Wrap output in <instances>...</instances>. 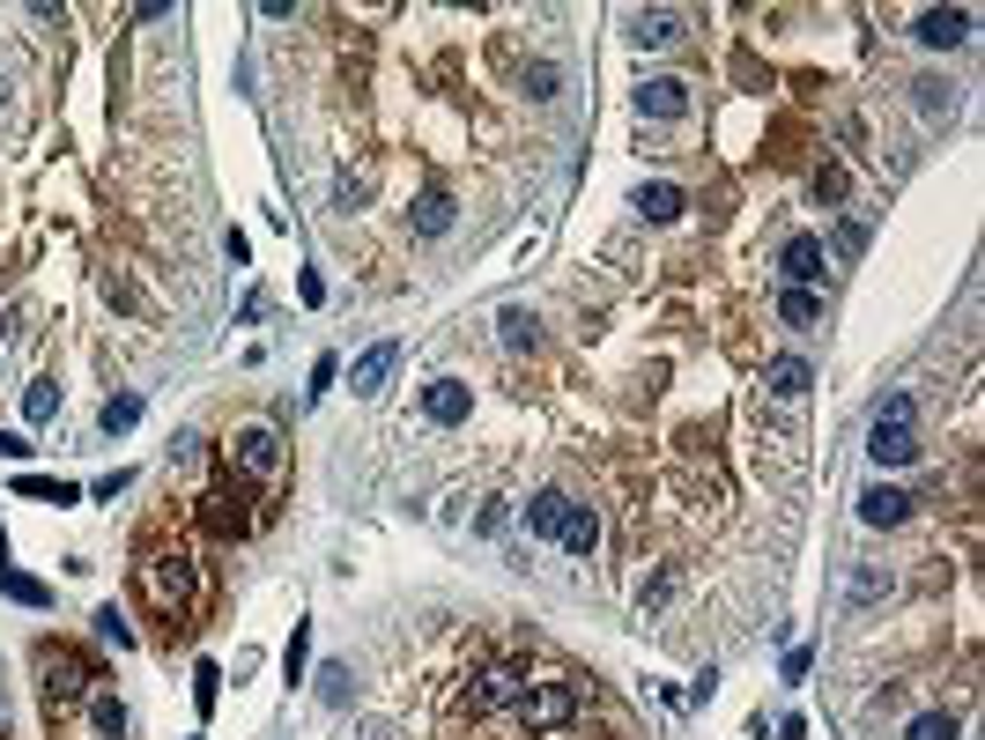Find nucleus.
Wrapping results in <instances>:
<instances>
[{
  "label": "nucleus",
  "mask_w": 985,
  "mask_h": 740,
  "mask_svg": "<svg viewBox=\"0 0 985 740\" xmlns=\"http://www.w3.org/2000/svg\"><path fill=\"white\" fill-rule=\"evenodd\" d=\"M911 414H919V400H911V393H897L889 408L874 414V430H867V452H874V467H911V459H919Z\"/></svg>",
  "instance_id": "obj_1"
},
{
  "label": "nucleus",
  "mask_w": 985,
  "mask_h": 740,
  "mask_svg": "<svg viewBox=\"0 0 985 740\" xmlns=\"http://www.w3.org/2000/svg\"><path fill=\"white\" fill-rule=\"evenodd\" d=\"M519 718H527L534 733H556V726H571V718H578V697L564 689V681H534V689L519 697Z\"/></svg>",
  "instance_id": "obj_2"
},
{
  "label": "nucleus",
  "mask_w": 985,
  "mask_h": 740,
  "mask_svg": "<svg viewBox=\"0 0 985 740\" xmlns=\"http://www.w3.org/2000/svg\"><path fill=\"white\" fill-rule=\"evenodd\" d=\"M527 689H534V674H527V666H490V674H482V689L467 697V711H475V718H490V711H504V703H519Z\"/></svg>",
  "instance_id": "obj_3"
},
{
  "label": "nucleus",
  "mask_w": 985,
  "mask_h": 740,
  "mask_svg": "<svg viewBox=\"0 0 985 740\" xmlns=\"http://www.w3.org/2000/svg\"><path fill=\"white\" fill-rule=\"evenodd\" d=\"M911 38H919V44H934V52H956V44L971 38V15H963V8H926Z\"/></svg>",
  "instance_id": "obj_4"
},
{
  "label": "nucleus",
  "mask_w": 985,
  "mask_h": 740,
  "mask_svg": "<svg viewBox=\"0 0 985 740\" xmlns=\"http://www.w3.org/2000/svg\"><path fill=\"white\" fill-rule=\"evenodd\" d=\"M637 112H645V119H682V112H690V82H674V75L637 82Z\"/></svg>",
  "instance_id": "obj_5"
},
{
  "label": "nucleus",
  "mask_w": 985,
  "mask_h": 740,
  "mask_svg": "<svg viewBox=\"0 0 985 740\" xmlns=\"http://www.w3.org/2000/svg\"><path fill=\"white\" fill-rule=\"evenodd\" d=\"M422 414L452 430V422H467V414H475V393H467L459 378H438V385H422Z\"/></svg>",
  "instance_id": "obj_6"
},
{
  "label": "nucleus",
  "mask_w": 985,
  "mask_h": 740,
  "mask_svg": "<svg viewBox=\"0 0 985 740\" xmlns=\"http://www.w3.org/2000/svg\"><path fill=\"white\" fill-rule=\"evenodd\" d=\"M630 44H682V8H637L630 15Z\"/></svg>",
  "instance_id": "obj_7"
},
{
  "label": "nucleus",
  "mask_w": 985,
  "mask_h": 740,
  "mask_svg": "<svg viewBox=\"0 0 985 740\" xmlns=\"http://www.w3.org/2000/svg\"><path fill=\"white\" fill-rule=\"evenodd\" d=\"M401 370V341H378V348H364L356 356V370H349V385L356 393H386V378Z\"/></svg>",
  "instance_id": "obj_8"
},
{
  "label": "nucleus",
  "mask_w": 985,
  "mask_h": 740,
  "mask_svg": "<svg viewBox=\"0 0 985 740\" xmlns=\"http://www.w3.org/2000/svg\"><path fill=\"white\" fill-rule=\"evenodd\" d=\"M556 540H564L571 556H593V548H601V519H593V503H571V496H564V519H556Z\"/></svg>",
  "instance_id": "obj_9"
},
{
  "label": "nucleus",
  "mask_w": 985,
  "mask_h": 740,
  "mask_svg": "<svg viewBox=\"0 0 985 740\" xmlns=\"http://www.w3.org/2000/svg\"><path fill=\"white\" fill-rule=\"evenodd\" d=\"M860 519L867 526H904V519H911V496L889 489V482H867L860 489Z\"/></svg>",
  "instance_id": "obj_10"
},
{
  "label": "nucleus",
  "mask_w": 985,
  "mask_h": 740,
  "mask_svg": "<svg viewBox=\"0 0 985 740\" xmlns=\"http://www.w3.org/2000/svg\"><path fill=\"white\" fill-rule=\"evenodd\" d=\"M779 267H785V289H808V282H822V275H830V267H822V245H816V238H785Z\"/></svg>",
  "instance_id": "obj_11"
},
{
  "label": "nucleus",
  "mask_w": 985,
  "mask_h": 740,
  "mask_svg": "<svg viewBox=\"0 0 985 740\" xmlns=\"http://www.w3.org/2000/svg\"><path fill=\"white\" fill-rule=\"evenodd\" d=\"M141 585H149L156 608H178V600H186V563H178V556H156V563L141 571Z\"/></svg>",
  "instance_id": "obj_12"
},
{
  "label": "nucleus",
  "mask_w": 985,
  "mask_h": 740,
  "mask_svg": "<svg viewBox=\"0 0 985 740\" xmlns=\"http://www.w3.org/2000/svg\"><path fill=\"white\" fill-rule=\"evenodd\" d=\"M238 467H245V474H275V467H282V437H275V430H245V437H238Z\"/></svg>",
  "instance_id": "obj_13"
},
{
  "label": "nucleus",
  "mask_w": 985,
  "mask_h": 740,
  "mask_svg": "<svg viewBox=\"0 0 985 740\" xmlns=\"http://www.w3.org/2000/svg\"><path fill=\"white\" fill-rule=\"evenodd\" d=\"M763 385H771V393H779V400H800V393H808V385H816V370L800 363V356H779V363L763 370Z\"/></svg>",
  "instance_id": "obj_14"
},
{
  "label": "nucleus",
  "mask_w": 985,
  "mask_h": 740,
  "mask_svg": "<svg viewBox=\"0 0 985 740\" xmlns=\"http://www.w3.org/2000/svg\"><path fill=\"white\" fill-rule=\"evenodd\" d=\"M89 689V666L83 659H45V697L60 703V697H83Z\"/></svg>",
  "instance_id": "obj_15"
},
{
  "label": "nucleus",
  "mask_w": 985,
  "mask_h": 740,
  "mask_svg": "<svg viewBox=\"0 0 985 740\" xmlns=\"http://www.w3.org/2000/svg\"><path fill=\"white\" fill-rule=\"evenodd\" d=\"M637 215H645V222H674V215H682V186H637Z\"/></svg>",
  "instance_id": "obj_16"
},
{
  "label": "nucleus",
  "mask_w": 985,
  "mask_h": 740,
  "mask_svg": "<svg viewBox=\"0 0 985 740\" xmlns=\"http://www.w3.org/2000/svg\"><path fill=\"white\" fill-rule=\"evenodd\" d=\"M408 222L422 230V238H445L452 230V193H422V201L408 207Z\"/></svg>",
  "instance_id": "obj_17"
},
{
  "label": "nucleus",
  "mask_w": 985,
  "mask_h": 740,
  "mask_svg": "<svg viewBox=\"0 0 985 740\" xmlns=\"http://www.w3.org/2000/svg\"><path fill=\"white\" fill-rule=\"evenodd\" d=\"M534 311H527V304H504V311H496V341H504V348H534Z\"/></svg>",
  "instance_id": "obj_18"
},
{
  "label": "nucleus",
  "mask_w": 985,
  "mask_h": 740,
  "mask_svg": "<svg viewBox=\"0 0 985 740\" xmlns=\"http://www.w3.org/2000/svg\"><path fill=\"white\" fill-rule=\"evenodd\" d=\"M0 592H8V600H15V608H52V585H45V577H23V571H15V563H8V571H0Z\"/></svg>",
  "instance_id": "obj_19"
},
{
  "label": "nucleus",
  "mask_w": 985,
  "mask_h": 740,
  "mask_svg": "<svg viewBox=\"0 0 985 740\" xmlns=\"http://www.w3.org/2000/svg\"><path fill=\"white\" fill-rule=\"evenodd\" d=\"M97 422H104V437H126V430H134V422H141V393H112V400H104V414H97Z\"/></svg>",
  "instance_id": "obj_20"
},
{
  "label": "nucleus",
  "mask_w": 985,
  "mask_h": 740,
  "mask_svg": "<svg viewBox=\"0 0 985 740\" xmlns=\"http://www.w3.org/2000/svg\"><path fill=\"white\" fill-rule=\"evenodd\" d=\"M15 496H45V503H83L75 482H52V474H15Z\"/></svg>",
  "instance_id": "obj_21"
},
{
  "label": "nucleus",
  "mask_w": 985,
  "mask_h": 740,
  "mask_svg": "<svg viewBox=\"0 0 985 740\" xmlns=\"http://www.w3.org/2000/svg\"><path fill=\"white\" fill-rule=\"evenodd\" d=\"M779 319H785V327H816V319H822V296H816V289H785V296H779Z\"/></svg>",
  "instance_id": "obj_22"
},
{
  "label": "nucleus",
  "mask_w": 985,
  "mask_h": 740,
  "mask_svg": "<svg viewBox=\"0 0 985 740\" xmlns=\"http://www.w3.org/2000/svg\"><path fill=\"white\" fill-rule=\"evenodd\" d=\"M556 519H564V496H556V489H548V496H534V503H527V534L556 540Z\"/></svg>",
  "instance_id": "obj_23"
},
{
  "label": "nucleus",
  "mask_w": 985,
  "mask_h": 740,
  "mask_svg": "<svg viewBox=\"0 0 985 740\" xmlns=\"http://www.w3.org/2000/svg\"><path fill=\"white\" fill-rule=\"evenodd\" d=\"M919 89V112H926V119H948V112H956V89L942 82V75H926V82H911Z\"/></svg>",
  "instance_id": "obj_24"
},
{
  "label": "nucleus",
  "mask_w": 985,
  "mask_h": 740,
  "mask_svg": "<svg viewBox=\"0 0 985 740\" xmlns=\"http://www.w3.org/2000/svg\"><path fill=\"white\" fill-rule=\"evenodd\" d=\"M527 97H541V104H548V97H564V67H556V60L527 67Z\"/></svg>",
  "instance_id": "obj_25"
},
{
  "label": "nucleus",
  "mask_w": 985,
  "mask_h": 740,
  "mask_svg": "<svg viewBox=\"0 0 985 740\" xmlns=\"http://www.w3.org/2000/svg\"><path fill=\"white\" fill-rule=\"evenodd\" d=\"M23 414H30V422H52V414H60V385H30V393H23Z\"/></svg>",
  "instance_id": "obj_26"
},
{
  "label": "nucleus",
  "mask_w": 985,
  "mask_h": 740,
  "mask_svg": "<svg viewBox=\"0 0 985 740\" xmlns=\"http://www.w3.org/2000/svg\"><path fill=\"white\" fill-rule=\"evenodd\" d=\"M956 733H963V726H956L948 711H926V718H911V733H904V740H956Z\"/></svg>",
  "instance_id": "obj_27"
},
{
  "label": "nucleus",
  "mask_w": 985,
  "mask_h": 740,
  "mask_svg": "<svg viewBox=\"0 0 985 740\" xmlns=\"http://www.w3.org/2000/svg\"><path fill=\"white\" fill-rule=\"evenodd\" d=\"M867 238H874V230H867L860 215H845V222H837V259H860V252H867Z\"/></svg>",
  "instance_id": "obj_28"
},
{
  "label": "nucleus",
  "mask_w": 985,
  "mask_h": 740,
  "mask_svg": "<svg viewBox=\"0 0 985 740\" xmlns=\"http://www.w3.org/2000/svg\"><path fill=\"white\" fill-rule=\"evenodd\" d=\"M89 718H97V733H104V740H119V733H126V711H119V697H97V703H89Z\"/></svg>",
  "instance_id": "obj_29"
},
{
  "label": "nucleus",
  "mask_w": 985,
  "mask_h": 740,
  "mask_svg": "<svg viewBox=\"0 0 985 740\" xmlns=\"http://www.w3.org/2000/svg\"><path fill=\"white\" fill-rule=\"evenodd\" d=\"M882 592H889V571H874V563H867V571L853 577V608H874Z\"/></svg>",
  "instance_id": "obj_30"
},
{
  "label": "nucleus",
  "mask_w": 985,
  "mask_h": 740,
  "mask_svg": "<svg viewBox=\"0 0 985 740\" xmlns=\"http://www.w3.org/2000/svg\"><path fill=\"white\" fill-rule=\"evenodd\" d=\"M97 637H104V645H119V652H126V645H134V622H126L119 608H97Z\"/></svg>",
  "instance_id": "obj_31"
},
{
  "label": "nucleus",
  "mask_w": 985,
  "mask_h": 740,
  "mask_svg": "<svg viewBox=\"0 0 985 740\" xmlns=\"http://www.w3.org/2000/svg\"><path fill=\"white\" fill-rule=\"evenodd\" d=\"M319 697H327L333 711L349 703V666H341V659H333V666H319Z\"/></svg>",
  "instance_id": "obj_32"
},
{
  "label": "nucleus",
  "mask_w": 985,
  "mask_h": 740,
  "mask_svg": "<svg viewBox=\"0 0 985 740\" xmlns=\"http://www.w3.org/2000/svg\"><path fill=\"white\" fill-rule=\"evenodd\" d=\"M304 652H312V622H296V637H289V652H282L289 681H304Z\"/></svg>",
  "instance_id": "obj_33"
},
{
  "label": "nucleus",
  "mask_w": 985,
  "mask_h": 740,
  "mask_svg": "<svg viewBox=\"0 0 985 740\" xmlns=\"http://www.w3.org/2000/svg\"><path fill=\"white\" fill-rule=\"evenodd\" d=\"M845 193H853V186H845V170H837V164H822V170H816V201H830V207H837Z\"/></svg>",
  "instance_id": "obj_34"
},
{
  "label": "nucleus",
  "mask_w": 985,
  "mask_h": 740,
  "mask_svg": "<svg viewBox=\"0 0 985 740\" xmlns=\"http://www.w3.org/2000/svg\"><path fill=\"white\" fill-rule=\"evenodd\" d=\"M215 697H223V674H215V666H193V703L215 711Z\"/></svg>",
  "instance_id": "obj_35"
},
{
  "label": "nucleus",
  "mask_w": 985,
  "mask_h": 740,
  "mask_svg": "<svg viewBox=\"0 0 985 740\" xmlns=\"http://www.w3.org/2000/svg\"><path fill=\"white\" fill-rule=\"evenodd\" d=\"M333 378H341V363H333V356H319V363H312V393H304V400H319Z\"/></svg>",
  "instance_id": "obj_36"
},
{
  "label": "nucleus",
  "mask_w": 985,
  "mask_h": 740,
  "mask_svg": "<svg viewBox=\"0 0 985 740\" xmlns=\"http://www.w3.org/2000/svg\"><path fill=\"white\" fill-rule=\"evenodd\" d=\"M193 459H201V437H171V474L193 467Z\"/></svg>",
  "instance_id": "obj_37"
},
{
  "label": "nucleus",
  "mask_w": 985,
  "mask_h": 740,
  "mask_svg": "<svg viewBox=\"0 0 985 740\" xmlns=\"http://www.w3.org/2000/svg\"><path fill=\"white\" fill-rule=\"evenodd\" d=\"M0 459H30V437H15V430H0Z\"/></svg>",
  "instance_id": "obj_38"
},
{
  "label": "nucleus",
  "mask_w": 985,
  "mask_h": 740,
  "mask_svg": "<svg viewBox=\"0 0 985 740\" xmlns=\"http://www.w3.org/2000/svg\"><path fill=\"white\" fill-rule=\"evenodd\" d=\"M0 571H8V534H0Z\"/></svg>",
  "instance_id": "obj_39"
}]
</instances>
